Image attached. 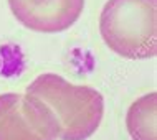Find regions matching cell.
Returning a JSON list of instances; mask_svg holds the SVG:
<instances>
[{"label":"cell","instance_id":"cell-4","mask_svg":"<svg viewBox=\"0 0 157 140\" xmlns=\"http://www.w3.org/2000/svg\"><path fill=\"white\" fill-rule=\"evenodd\" d=\"M17 22L38 33H60L78 22L84 0H7Z\"/></svg>","mask_w":157,"mask_h":140},{"label":"cell","instance_id":"cell-3","mask_svg":"<svg viewBox=\"0 0 157 140\" xmlns=\"http://www.w3.org/2000/svg\"><path fill=\"white\" fill-rule=\"evenodd\" d=\"M53 111L28 92L0 94V140H58Z\"/></svg>","mask_w":157,"mask_h":140},{"label":"cell","instance_id":"cell-5","mask_svg":"<svg viewBox=\"0 0 157 140\" xmlns=\"http://www.w3.org/2000/svg\"><path fill=\"white\" fill-rule=\"evenodd\" d=\"M157 94L147 92L129 105L126 114V129L132 140H157Z\"/></svg>","mask_w":157,"mask_h":140},{"label":"cell","instance_id":"cell-2","mask_svg":"<svg viewBox=\"0 0 157 140\" xmlns=\"http://www.w3.org/2000/svg\"><path fill=\"white\" fill-rule=\"evenodd\" d=\"M157 0H108L99 15L104 45L126 59L157 54Z\"/></svg>","mask_w":157,"mask_h":140},{"label":"cell","instance_id":"cell-1","mask_svg":"<svg viewBox=\"0 0 157 140\" xmlns=\"http://www.w3.org/2000/svg\"><path fill=\"white\" fill-rule=\"evenodd\" d=\"M53 111L60 124L58 140H88L96 134L104 117V97L98 89L73 84L60 74L43 73L27 86Z\"/></svg>","mask_w":157,"mask_h":140}]
</instances>
